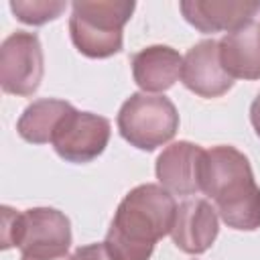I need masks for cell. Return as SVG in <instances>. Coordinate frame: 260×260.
I'll return each instance as SVG.
<instances>
[{
    "mask_svg": "<svg viewBox=\"0 0 260 260\" xmlns=\"http://www.w3.org/2000/svg\"><path fill=\"white\" fill-rule=\"evenodd\" d=\"M175 197L156 183L134 187L120 201L104 246L112 260H150L160 238L171 234Z\"/></svg>",
    "mask_w": 260,
    "mask_h": 260,
    "instance_id": "obj_1",
    "label": "cell"
},
{
    "mask_svg": "<svg viewBox=\"0 0 260 260\" xmlns=\"http://www.w3.org/2000/svg\"><path fill=\"white\" fill-rule=\"evenodd\" d=\"M201 191L213 201L217 215L232 230L260 228V187L250 160L234 146L219 144L203 154Z\"/></svg>",
    "mask_w": 260,
    "mask_h": 260,
    "instance_id": "obj_2",
    "label": "cell"
},
{
    "mask_svg": "<svg viewBox=\"0 0 260 260\" xmlns=\"http://www.w3.org/2000/svg\"><path fill=\"white\" fill-rule=\"evenodd\" d=\"M18 248L24 258H67L71 246V221L55 207H30L14 211L2 207V250Z\"/></svg>",
    "mask_w": 260,
    "mask_h": 260,
    "instance_id": "obj_3",
    "label": "cell"
},
{
    "mask_svg": "<svg viewBox=\"0 0 260 260\" xmlns=\"http://www.w3.org/2000/svg\"><path fill=\"white\" fill-rule=\"evenodd\" d=\"M136 4L126 0H77L71 4L69 35L89 59H108L122 51L124 26Z\"/></svg>",
    "mask_w": 260,
    "mask_h": 260,
    "instance_id": "obj_4",
    "label": "cell"
},
{
    "mask_svg": "<svg viewBox=\"0 0 260 260\" xmlns=\"http://www.w3.org/2000/svg\"><path fill=\"white\" fill-rule=\"evenodd\" d=\"M116 124L130 146L150 152L173 140L179 130V114L169 98L136 91L122 104Z\"/></svg>",
    "mask_w": 260,
    "mask_h": 260,
    "instance_id": "obj_5",
    "label": "cell"
},
{
    "mask_svg": "<svg viewBox=\"0 0 260 260\" xmlns=\"http://www.w3.org/2000/svg\"><path fill=\"white\" fill-rule=\"evenodd\" d=\"M45 73L43 47L35 32L16 30L0 47V87L6 93L32 95Z\"/></svg>",
    "mask_w": 260,
    "mask_h": 260,
    "instance_id": "obj_6",
    "label": "cell"
},
{
    "mask_svg": "<svg viewBox=\"0 0 260 260\" xmlns=\"http://www.w3.org/2000/svg\"><path fill=\"white\" fill-rule=\"evenodd\" d=\"M110 132L112 128L108 118L73 108L57 126L51 144L63 160L83 165L98 158L106 150Z\"/></svg>",
    "mask_w": 260,
    "mask_h": 260,
    "instance_id": "obj_7",
    "label": "cell"
},
{
    "mask_svg": "<svg viewBox=\"0 0 260 260\" xmlns=\"http://www.w3.org/2000/svg\"><path fill=\"white\" fill-rule=\"evenodd\" d=\"M205 148L189 140H179L167 146L156 158V179L171 195H195L201 191V165Z\"/></svg>",
    "mask_w": 260,
    "mask_h": 260,
    "instance_id": "obj_8",
    "label": "cell"
},
{
    "mask_svg": "<svg viewBox=\"0 0 260 260\" xmlns=\"http://www.w3.org/2000/svg\"><path fill=\"white\" fill-rule=\"evenodd\" d=\"M181 81L199 98H219L232 89L234 79L219 61V41L205 39L187 51L183 57Z\"/></svg>",
    "mask_w": 260,
    "mask_h": 260,
    "instance_id": "obj_9",
    "label": "cell"
},
{
    "mask_svg": "<svg viewBox=\"0 0 260 260\" xmlns=\"http://www.w3.org/2000/svg\"><path fill=\"white\" fill-rule=\"evenodd\" d=\"M185 20L199 32H232L254 20L260 12V2L248 0H183L179 4Z\"/></svg>",
    "mask_w": 260,
    "mask_h": 260,
    "instance_id": "obj_10",
    "label": "cell"
},
{
    "mask_svg": "<svg viewBox=\"0 0 260 260\" xmlns=\"http://www.w3.org/2000/svg\"><path fill=\"white\" fill-rule=\"evenodd\" d=\"M219 232L217 211L205 199H187L177 205L171 238L185 254H203L211 248Z\"/></svg>",
    "mask_w": 260,
    "mask_h": 260,
    "instance_id": "obj_11",
    "label": "cell"
},
{
    "mask_svg": "<svg viewBox=\"0 0 260 260\" xmlns=\"http://www.w3.org/2000/svg\"><path fill=\"white\" fill-rule=\"evenodd\" d=\"M132 77L144 93L171 89L183 71V57L167 45H150L132 57Z\"/></svg>",
    "mask_w": 260,
    "mask_h": 260,
    "instance_id": "obj_12",
    "label": "cell"
},
{
    "mask_svg": "<svg viewBox=\"0 0 260 260\" xmlns=\"http://www.w3.org/2000/svg\"><path fill=\"white\" fill-rule=\"evenodd\" d=\"M219 61L232 79H260V22L225 32L219 41Z\"/></svg>",
    "mask_w": 260,
    "mask_h": 260,
    "instance_id": "obj_13",
    "label": "cell"
},
{
    "mask_svg": "<svg viewBox=\"0 0 260 260\" xmlns=\"http://www.w3.org/2000/svg\"><path fill=\"white\" fill-rule=\"evenodd\" d=\"M73 110V106L65 100L43 98L24 108L16 122V130L22 140L30 144H47L53 140V134L61 120Z\"/></svg>",
    "mask_w": 260,
    "mask_h": 260,
    "instance_id": "obj_14",
    "label": "cell"
},
{
    "mask_svg": "<svg viewBox=\"0 0 260 260\" xmlns=\"http://www.w3.org/2000/svg\"><path fill=\"white\" fill-rule=\"evenodd\" d=\"M67 2L63 0H10V10L24 24H45L63 14Z\"/></svg>",
    "mask_w": 260,
    "mask_h": 260,
    "instance_id": "obj_15",
    "label": "cell"
},
{
    "mask_svg": "<svg viewBox=\"0 0 260 260\" xmlns=\"http://www.w3.org/2000/svg\"><path fill=\"white\" fill-rule=\"evenodd\" d=\"M69 260H112L110 254L106 252V246L104 242L102 244H89V246H83V248H77Z\"/></svg>",
    "mask_w": 260,
    "mask_h": 260,
    "instance_id": "obj_16",
    "label": "cell"
},
{
    "mask_svg": "<svg viewBox=\"0 0 260 260\" xmlns=\"http://www.w3.org/2000/svg\"><path fill=\"white\" fill-rule=\"evenodd\" d=\"M250 122H252V128L256 132V136L260 138V91H258V95L254 98V102L250 106Z\"/></svg>",
    "mask_w": 260,
    "mask_h": 260,
    "instance_id": "obj_17",
    "label": "cell"
},
{
    "mask_svg": "<svg viewBox=\"0 0 260 260\" xmlns=\"http://www.w3.org/2000/svg\"><path fill=\"white\" fill-rule=\"evenodd\" d=\"M20 260H35V258H24V256H20ZM57 260H69V256H67V258H57Z\"/></svg>",
    "mask_w": 260,
    "mask_h": 260,
    "instance_id": "obj_18",
    "label": "cell"
}]
</instances>
